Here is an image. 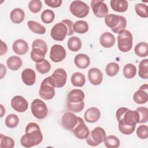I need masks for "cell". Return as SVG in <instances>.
I'll return each instance as SVG.
<instances>
[{
    "instance_id": "cell-41",
    "label": "cell",
    "mask_w": 148,
    "mask_h": 148,
    "mask_svg": "<svg viewBox=\"0 0 148 148\" xmlns=\"http://www.w3.org/2000/svg\"><path fill=\"white\" fill-rule=\"evenodd\" d=\"M148 7L146 5L139 3H136L135 5V10L136 13L142 18H147L148 17V13H147Z\"/></svg>"
},
{
    "instance_id": "cell-49",
    "label": "cell",
    "mask_w": 148,
    "mask_h": 148,
    "mask_svg": "<svg viewBox=\"0 0 148 148\" xmlns=\"http://www.w3.org/2000/svg\"><path fill=\"white\" fill-rule=\"evenodd\" d=\"M1 79H2V77L5 76L6 73V68L2 64H1Z\"/></svg>"
},
{
    "instance_id": "cell-45",
    "label": "cell",
    "mask_w": 148,
    "mask_h": 148,
    "mask_svg": "<svg viewBox=\"0 0 148 148\" xmlns=\"http://www.w3.org/2000/svg\"><path fill=\"white\" fill-rule=\"evenodd\" d=\"M34 47H38L40 48L41 49H42L43 50H44L45 52L47 53V45L46 44V43L42 39H35L32 44V48Z\"/></svg>"
},
{
    "instance_id": "cell-24",
    "label": "cell",
    "mask_w": 148,
    "mask_h": 148,
    "mask_svg": "<svg viewBox=\"0 0 148 148\" xmlns=\"http://www.w3.org/2000/svg\"><path fill=\"white\" fill-rule=\"evenodd\" d=\"M110 5L113 10L119 13L126 12L128 8V1L125 0H112Z\"/></svg>"
},
{
    "instance_id": "cell-7",
    "label": "cell",
    "mask_w": 148,
    "mask_h": 148,
    "mask_svg": "<svg viewBox=\"0 0 148 148\" xmlns=\"http://www.w3.org/2000/svg\"><path fill=\"white\" fill-rule=\"evenodd\" d=\"M106 137L105 130L100 127H95L86 139L87 143L91 146H97L103 142Z\"/></svg>"
},
{
    "instance_id": "cell-19",
    "label": "cell",
    "mask_w": 148,
    "mask_h": 148,
    "mask_svg": "<svg viewBox=\"0 0 148 148\" xmlns=\"http://www.w3.org/2000/svg\"><path fill=\"white\" fill-rule=\"evenodd\" d=\"M101 117L99 109L95 107H91L87 109L84 115V120L90 123H94L98 121Z\"/></svg>"
},
{
    "instance_id": "cell-1",
    "label": "cell",
    "mask_w": 148,
    "mask_h": 148,
    "mask_svg": "<svg viewBox=\"0 0 148 148\" xmlns=\"http://www.w3.org/2000/svg\"><path fill=\"white\" fill-rule=\"evenodd\" d=\"M116 116L119 123V130L122 134L131 135L134 132L136 125L138 123L139 119L136 110H132L127 108L121 107L117 110Z\"/></svg>"
},
{
    "instance_id": "cell-14",
    "label": "cell",
    "mask_w": 148,
    "mask_h": 148,
    "mask_svg": "<svg viewBox=\"0 0 148 148\" xmlns=\"http://www.w3.org/2000/svg\"><path fill=\"white\" fill-rule=\"evenodd\" d=\"M55 87L61 88L65 86L67 80V73L63 68L56 69L50 76Z\"/></svg>"
},
{
    "instance_id": "cell-33",
    "label": "cell",
    "mask_w": 148,
    "mask_h": 148,
    "mask_svg": "<svg viewBox=\"0 0 148 148\" xmlns=\"http://www.w3.org/2000/svg\"><path fill=\"white\" fill-rule=\"evenodd\" d=\"M123 72V75L125 78L128 79H132L136 75V68L134 64L128 63L124 66Z\"/></svg>"
},
{
    "instance_id": "cell-43",
    "label": "cell",
    "mask_w": 148,
    "mask_h": 148,
    "mask_svg": "<svg viewBox=\"0 0 148 148\" xmlns=\"http://www.w3.org/2000/svg\"><path fill=\"white\" fill-rule=\"evenodd\" d=\"M42 8V3L40 0H32L28 3V9L34 13H36L40 12Z\"/></svg>"
},
{
    "instance_id": "cell-30",
    "label": "cell",
    "mask_w": 148,
    "mask_h": 148,
    "mask_svg": "<svg viewBox=\"0 0 148 148\" xmlns=\"http://www.w3.org/2000/svg\"><path fill=\"white\" fill-rule=\"evenodd\" d=\"M136 56L140 57H146L148 55V45L146 42H141L137 43L134 48Z\"/></svg>"
},
{
    "instance_id": "cell-12",
    "label": "cell",
    "mask_w": 148,
    "mask_h": 148,
    "mask_svg": "<svg viewBox=\"0 0 148 148\" xmlns=\"http://www.w3.org/2000/svg\"><path fill=\"white\" fill-rule=\"evenodd\" d=\"M90 5L94 15L98 18L105 17L108 13V7L103 1L92 0Z\"/></svg>"
},
{
    "instance_id": "cell-16",
    "label": "cell",
    "mask_w": 148,
    "mask_h": 148,
    "mask_svg": "<svg viewBox=\"0 0 148 148\" xmlns=\"http://www.w3.org/2000/svg\"><path fill=\"white\" fill-rule=\"evenodd\" d=\"M133 99L136 103L143 104L148 101V85L144 84L134 93Z\"/></svg>"
},
{
    "instance_id": "cell-44",
    "label": "cell",
    "mask_w": 148,
    "mask_h": 148,
    "mask_svg": "<svg viewBox=\"0 0 148 148\" xmlns=\"http://www.w3.org/2000/svg\"><path fill=\"white\" fill-rule=\"evenodd\" d=\"M136 132L138 137L141 139H146L148 138V127L146 125L139 126Z\"/></svg>"
},
{
    "instance_id": "cell-25",
    "label": "cell",
    "mask_w": 148,
    "mask_h": 148,
    "mask_svg": "<svg viewBox=\"0 0 148 148\" xmlns=\"http://www.w3.org/2000/svg\"><path fill=\"white\" fill-rule=\"evenodd\" d=\"M25 18V12L21 8L13 9L10 14V18L14 24H20L23 21Z\"/></svg>"
},
{
    "instance_id": "cell-15",
    "label": "cell",
    "mask_w": 148,
    "mask_h": 148,
    "mask_svg": "<svg viewBox=\"0 0 148 148\" xmlns=\"http://www.w3.org/2000/svg\"><path fill=\"white\" fill-rule=\"evenodd\" d=\"M11 106L15 111L23 113L25 112L28 109V103L23 97L16 95L11 99Z\"/></svg>"
},
{
    "instance_id": "cell-23",
    "label": "cell",
    "mask_w": 148,
    "mask_h": 148,
    "mask_svg": "<svg viewBox=\"0 0 148 148\" xmlns=\"http://www.w3.org/2000/svg\"><path fill=\"white\" fill-rule=\"evenodd\" d=\"M75 65L79 69H86L90 64V58L86 54H77L74 59Z\"/></svg>"
},
{
    "instance_id": "cell-34",
    "label": "cell",
    "mask_w": 148,
    "mask_h": 148,
    "mask_svg": "<svg viewBox=\"0 0 148 148\" xmlns=\"http://www.w3.org/2000/svg\"><path fill=\"white\" fill-rule=\"evenodd\" d=\"M138 75L139 77L143 79H148V59L142 60L139 64Z\"/></svg>"
},
{
    "instance_id": "cell-5",
    "label": "cell",
    "mask_w": 148,
    "mask_h": 148,
    "mask_svg": "<svg viewBox=\"0 0 148 148\" xmlns=\"http://www.w3.org/2000/svg\"><path fill=\"white\" fill-rule=\"evenodd\" d=\"M54 84L50 76L47 77L42 82L39 90V96L44 100H50L55 95Z\"/></svg>"
},
{
    "instance_id": "cell-36",
    "label": "cell",
    "mask_w": 148,
    "mask_h": 148,
    "mask_svg": "<svg viewBox=\"0 0 148 148\" xmlns=\"http://www.w3.org/2000/svg\"><path fill=\"white\" fill-rule=\"evenodd\" d=\"M54 18L55 14L54 12L50 9H46L43 10L40 14L41 20L45 24H50L54 21Z\"/></svg>"
},
{
    "instance_id": "cell-26",
    "label": "cell",
    "mask_w": 148,
    "mask_h": 148,
    "mask_svg": "<svg viewBox=\"0 0 148 148\" xmlns=\"http://www.w3.org/2000/svg\"><path fill=\"white\" fill-rule=\"evenodd\" d=\"M22 64L23 61L21 58L16 56L10 57L6 61V65L8 68L12 71H17L21 68Z\"/></svg>"
},
{
    "instance_id": "cell-9",
    "label": "cell",
    "mask_w": 148,
    "mask_h": 148,
    "mask_svg": "<svg viewBox=\"0 0 148 148\" xmlns=\"http://www.w3.org/2000/svg\"><path fill=\"white\" fill-rule=\"evenodd\" d=\"M71 13L76 17L83 18L86 17L89 12L90 7L82 1H73L69 6Z\"/></svg>"
},
{
    "instance_id": "cell-48",
    "label": "cell",
    "mask_w": 148,
    "mask_h": 148,
    "mask_svg": "<svg viewBox=\"0 0 148 148\" xmlns=\"http://www.w3.org/2000/svg\"><path fill=\"white\" fill-rule=\"evenodd\" d=\"M8 50V47L6 44L3 42L2 40H1V49H0V55L2 56L6 53Z\"/></svg>"
},
{
    "instance_id": "cell-11",
    "label": "cell",
    "mask_w": 148,
    "mask_h": 148,
    "mask_svg": "<svg viewBox=\"0 0 148 148\" xmlns=\"http://www.w3.org/2000/svg\"><path fill=\"white\" fill-rule=\"evenodd\" d=\"M81 119V117L76 116L73 113L68 112L65 113L62 116L61 125L65 129L72 132Z\"/></svg>"
},
{
    "instance_id": "cell-2",
    "label": "cell",
    "mask_w": 148,
    "mask_h": 148,
    "mask_svg": "<svg viewBox=\"0 0 148 148\" xmlns=\"http://www.w3.org/2000/svg\"><path fill=\"white\" fill-rule=\"evenodd\" d=\"M43 140V135L39 125L35 123H28L25 127V134L20 139L21 145L25 147H31L39 145Z\"/></svg>"
},
{
    "instance_id": "cell-46",
    "label": "cell",
    "mask_w": 148,
    "mask_h": 148,
    "mask_svg": "<svg viewBox=\"0 0 148 148\" xmlns=\"http://www.w3.org/2000/svg\"><path fill=\"white\" fill-rule=\"evenodd\" d=\"M44 2L46 5L53 8L60 7L62 3V0H45Z\"/></svg>"
},
{
    "instance_id": "cell-50",
    "label": "cell",
    "mask_w": 148,
    "mask_h": 148,
    "mask_svg": "<svg viewBox=\"0 0 148 148\" xmlns=\"http://www.w3.org/2000/svg\"><path fill=\"white\" fill-rule=\"evenodd\" d=\"M1 117H2L3 114L5 113V109L3 108L2 105H1Z\"/></svg>"
},
{
    "instance_id": "cell-32",
    "label": "cell",
    "mask_w": 148,
    "mask_h": 148,
    "mask_svg": "<svg viewBox=\"0 0 148 148\" xmlns=\"http://www.w3.org/2000/svg\"><path fill=\"white\" fill-rule=\"evenodd\" d=\"M73 31L76 33L82 34H85L88 30V24L84 20H78L73 25Z\"/></svg>"
},
{
    "instance_id": "cell-10",
    "label": "cell",
    "mask_w": 148,
    "mask_h": 148,
    "mask_svg": "<svg viewBox=\"0 0 148 148\" xmlns=\"http://www.w3.org/2000/svg\"><path fill=\"white\" fill-rule=\"evenodd\" d=\"M68 29L65 24L62 22L57 23L51 29L50 36L56 41H62L68 35Z\"/></svg>"
},
{
    "instance_id": "cell-29",
    "label": "cell",
    "mask_w": 148,
    "mask_h": 148,
    "mask_svg": "<svg viewBox=\"0 0 148 148\" xmlns=\"http://www.w3.org/2000/svg\"><path fill=\"white\" fill-rule=\"evenodd\" d=\"M46 54V52L42 49L38 47H34L30 53V57L31 60L36 63L43 60Z\"/></svg>"
},
{
    "instance_id": "cell-22",
    "label": "cell",
    "mask_w": 148,
    "mask_h": 148,
    "mask_svg": "<svg viewBox=\"0 0 148 148\" xmlns=\"http://www.w3.org/2000/svg\"><path fill=\"white\" fill-rule=\"evenodd\" d=\"M114 36L109 32H103L99 38V43L105 48H110L115 43Z\"/></svg>"
},
{
    "instance_id": "cell-39",
    "label": "cell",
    "mask_w": 148,
    "mask_h": 148,
    "mask_svg": "<svg viewBox=\"0 0 148 148\" xmlns=\"http://www.w3.org/2000/svg\"><path fill=\"white\" fill-rule=\"evenodd\" d=\"M119 65L117 63L112 62L109 63L105 67V72L106 75L110 77L116 75L119 71Z\"/></svg>"
},
{
    "instance_id": "cell-37",
    "label": "cell",
    "mask_w": 148,
    "mask_h": 148,
    "mask_svg": "<svg viewBox=\"0 0 148 148\" xmlns=\"http://www.w3.org/2000/svg\"><path fill=\"white\" fill-rule=\"evenodd\" d=\"M35 67L36 70L41 74L47 73L51 69V65L50 62L45 59L39 62H36Z\"/></svg>"
},
{
    "instance_id": "cell-35",
    "label": "cell",
    "mask_w": 148,
    "mask_h": 148,
    "mask_svg": "<svg viewBox=\"0 0 148 148\" xmlns=\"http://www.w3.org/2000/svg\"><path fill=\"white\" fill-rule=\"evenodd\" d=\"M120 143L119 138L113 135L106 136L104 140L105 146L107 148H118L120 146Z\"/></svg>"
},
{
    "instance_id": "cell-40",
    "label": "cell",
    "mask_w": 148,
    "mask_h": 148,
    "mask_svg": "<svg viewBox=\"0 0 148 148\" xmlns=\"http://www.w3.org/2000/svg\"><path fill=\"white\" fill-rule=\"evenodd\" d=\"M14 146V140L8 136L1 134L0 135V147L3 148H12Z\"/></svg>"
},
{
    "instance_id": "cell-27",
    "label": "cell",
    "mask_w": 148,
    "mask_h": 148,
    "mask_svg": "<svg viewBox=\"0 0 148 148\" xmlns=\"http://www.w3.org/2000/svg\"><path fill=\"white\" fill-rule=\"evenodd\" d=\"M72 85L75 87H82L86 83L85 76L81 72H76L73 73L71 77Z\"/></svg>"
},
{
    "instance_id": "cell-4",
    "label": "cell",
    "mask_w": 148,
    "mask_h": 148,
    "mask_svg": "<svg viewBox=\"0 0 148 148\" xmlns=\"http://www.w3.org/2000/svg\"><path fill=\"white\" fill-rule=\"evenodd\" d=\"M105 23L113 32L119 34L123 32L127 26L126 18L114 14H108L105 17Z\"/></svg>"
},
{
    "instance_id": "cell-3",
    "label": "cell",
    "mask_w": 148,
    "mask_h": 148,
    "mask_svg": "<svg viewBox=\"0 0 148 148\" xmlns=\"http://www.w3.org/2000/svg\"><path fill=\"white\" fill-rule=\"evenodd\" d=\"M84 92L80 89L72 90L67 95V108L72 112H81L84 107Z\"/></svg>"
},
{
    "instance_id": "cell-42",
    "label": "cell",
    "mask_w": 148,
    "mask_h": 148,
    "mask_svg": "<svg viewBox=\"0 0 148 148\" xmlns=\"http://www.w3.org/2000/svg\"><path fill=\"white\" fill-rule=\"evenodd\" d=\"M136 110L138 113L139 119L138 123H145L148 120V109L146 107L140 106L136 108Z\"/></svg>"
},
{
    "instance_id": "cell-21",
    "label": "cell",
    "mask_w": 148,
    "mask_h": 148,
    "mask_svg": "<svg viewBox=\"0 0 148 148\" xmlns=\"http://www.w3.org/2000/svg\"><path fill=\"white\" fill-rule=\"evenodd\" d=\"M21 79L25 85L32 86L35 83L36 73L33 69L26 68L21 72Z\"/></svg>"
},
{
    "instance_id": "cell-18",
    "label": "cell",
    "mask_w": 148,
    "mask_h": 148,
    "mask_svg": "<svg viewBox=\"0 0 148 148\" xmlns=\"http://www.w3.org/2000/svg\"><path fill=\"white\" fill-rule=\"evenodd\" d=\"M88 79L91 84L94 86L100 84L103 80V74L97 68H92L88 71Z\"/></svg>"
},
{
    "instance_id": "cell-47",
    "label": "cell",
    "mask_w": 148,
    "mask_h": 148,
    "mask_svg": "<svg viewBox=\"0 0 148 148\" xmlns=\"http://www.w3.org/2000/svg\"><path fill=\"white\" fill-rule=\"evenodd\" d=\"M62 23L66 24V25L68 27V36H71L73 34L74 31L73 29V23L68 19H65L62 21Z\"/></svg>"
},
{
    "instance_id": "cell-28",
    "label": "cell",
    "mask_w": 148,
    "mask_h": 148,
    "mask_svg": "<svg viewBox=\"0 0 148 148\" xmlns=\"http://www.w3.org/2000/svg\"><path fill=\"white\" fill-rule=\"evenodd\" d=\"M82 40L77 36L70 37L67 42V46L70 51L76 52L82 47Z\"/></svg>"
},
{
    "instance_id": "cell-31",
    "label": "cell",
    "mask_w": 148,
    "mask_h": 148,
    "mask_svg": "<svg viewBox=\"0 0 148 148\" xmlns=\"http://www.w3.org/2000/svg\"><path fill=\"white\" fill-rule=\"evenodd\" d=\"M27 25L29 29L35 34L43 35L46 32L45 27L35 21L29 20L28 21Z\"/></svg>"
},
{
    "instance_id": "cell-6",
    "label": "cell",
    "mask_w": 148,
    "mask_h": 148,
    "mask_svg": "<svg viewBox=\"0 0 148 148\" xmlns=\"http://www.w3.org/2000/svg\"><path fill=\"white\" fill-rule=\"evenodd\" d=\"M133 36L130 31L124 30L117 36V46L121 52L126 53L131 50L132 47Z\"/></svg>"
},
{
    "instance_id": "cell-20",
    "label": "cell",
    "mask_w": 148,
    "mask_h": 148,
    "mask_svg": "<svg viewBox=\"0 0 148 148\" xmlns=\"http://www.w3.org/2000/svg\"><path fill=\"white\" fill-rule=\"evenodd\" d=\"M12 49L16 54L24 55L28 50V44L25 40L18 39L13 43Z\"/></svg>"
},
{
    "instance_id": "cell-8",
    "label": "cell",
    "mask_w": 148,
    "mask_h": 148,
    "mask_svg": "<svg viewBox=\"0 0 148 148\" xmlns=\"http://www.w3.org/2000/svg\"><path fill=\"white\" fill-rule=\"evenodd\" d=\"M32 115L38 119H45L48 114V109L46 103L40 99H35L31 104Z\"/></svg>"
},
{
    "instance_id": "cell-13",
    "label": "cell",
    "mask_w": 148,
    "mask_h": 148,
    "mask_svg": "<svg viewBox=\"0 0 148 148\" xmlns=\"http://www.w3.org/2000/svg\"><path fill=\"white\" fill-rule=\"evenodd\" d=\"M66 56V50L62 46L60 45H54L51 46L49 58L53 62H61L65 58Z\"/></svg>"
},
{
    "instance_id": "cell-17",
    "label": "cell",
    "mask_w": 148,
    "mask_h": 148,
    "mask_svg": "<svg viewBox=\"0 0 148 148\" xmlns=\"http://www.w3.org/2000/svg\"><path fill=\"white\" fill-rule=\"evenodd\" d=\"M75 136L79 139H86L90 134L88 128L85 124L84 120L81 119L78 124L75 126L72 131Z\"/></svg>"
},
{
    "instance_id": "cell-38",
    "label": "cell",
    "mask_w": 148,
    "mask_h": 148,
    "mask_svg": "<svg viewBox=\"0 0 148 148\" xmlns=\"http://www.w3.org/2000/svg\"><path fill=\"white\" fill-rule=\"evenodd\" d=\"M5 125L9 128H14L16 127L19 123L18 117L15 114L11 113L7 116L5 121Z\"/></svg>"
}]
</instances>
